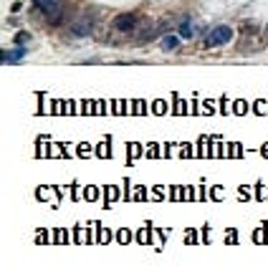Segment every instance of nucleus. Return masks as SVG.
<instances>
[{
    "instance_id": "8",
    "label": "nucleus",
    "mask_w": 268,
    "mask_h": 273,
    "mask_svg": "<svg viewBox=\"0 0 268 273\" xmlns=\"http://www.w3.org/2000/svg\"><path fill=\"white\" fill-rule=\"evenodd\" d=\"M28 40H31L28 33H15V43H18V46H20V43H28Z\"/></svg>"
},
{
    "instance_id": "5",
    "label": "nucleus",
    "mask_w": 268,
    "mask_h": 273,
    "mask_svg": "<svg viewBox=\"0 0 268 273\" xmlns=\"http://www.w3.org/2000/svg\"><path fill=\"white\" fill-rule=\"evenodd\" d=\"M28 53V48H15V51H5L3 53V61H5V64H13V61H20V58H23Z\"/></svg>"
},
{
    "instance_id": "2",
    "label": "nucleus",
    "mask_w": 268,
    "mask_h": 273,
    "mask_svg": "<svg viewBox=\"0 0 268 273\" xmlns=\"http://www.w3.org/2000/svg\"><path fill=\"white\" fill-rule=\"evenodd\" d=\"M233 40V28L230 26H215L208 38H205V48H215V46H225Z\"/></svg>"
},
{
    "instance_id": "1",
    "label": "nucleus",
    "mask_w": 268,
    "mask_h": 273,
    "mask_svg": "<svg viewBox=\"0 0 268 273\" xmlns=\"http://www.w3.org/2000/svg\"><path fill=\"white\" fill-rule=\"evenodd\" d=\"M33 5L48 18V23H61L63 20V0H33Z\"/></svg>"
},
{
    "instance_id": "9",
    "label": "nucleus",
    "mask_w": 268,
    "mask_h": 273,
    "mask_svg": "<svg viewBox=\"0 0 268 273\" xmlns=\"http://www.w3.org/2000/svg\"><path fill=\"white\" fill-rule=\"evenodd\" d=\"M263 36H266V40H268V26H266V28H263Z\"/></svg>"
},
{
    "instance_id": "3",
    "label": "nucleus",
    "mask_w": 268,
    "mask_h": 273,
    "mask_svg": "<svg viewBox=\"0 0 268 273\" xmlns=\"http://www.w3.org/2000/svg\"><path fill=\"white\" fill-rule=\"evenodd\" d=\"M96 28V20L91 13H86V15H79L74 23H71V36H79V38H86V36H91Z\"/></svg>"
},
{
    "instance_id": "7",
    "label": "nucleus",
    "mask_w": 268,
    "mask_h": 273,
    "mask_svg": "<svg viewBox=\"0 0 268 273\" xmlns=\"http://www.w3.org/2000/svg\"><path fill=\"white\" fill-rule=\"evenodd\" d=\"M180 38H192V26H190V23H182V26H180Z\"/></svg>"
},
{
    "instance_id": "6",
    "label": "nucleus",
    "mask_w": 268,
    "mask_h": 273,
    "mask_svg": "<svg viewBox=\"0 0 268 273\" xmlns=\"http://www.w3.org/2000/svg\"><path fill=\"white\" fill-rule=\"evenodd\" d=\"M177 43H180V38H177V36H167V38H162V51H175Z\"/></svg>"
},
{
    "instance_id": "4",
    "label": "nucleus",
    "mask_w": 268,
    "mask_h": 273,
    "mask_svg": "<svg viewBox=\"0 0 268 273\" xmlns=\"http://www.w3.org/2000/svg\"><path fill=\"white\" fill-rule=\"evenodd\" d=\"M117 33H134V28H139V18L134 13H122L114 18V23H111Z\"/></svg>"
}]
</instances>
